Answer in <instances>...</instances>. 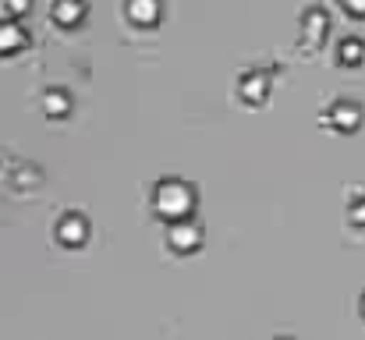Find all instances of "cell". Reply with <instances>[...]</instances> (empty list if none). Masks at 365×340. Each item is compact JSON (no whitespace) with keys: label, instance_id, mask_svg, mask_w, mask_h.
I'll return each instance as SVG.
<instances>
[{"label":"cell","instance_id":"obj_1","mask_svg":"<svg viewBox=\"0 0 365 340\" xmlns=\"http://www.w3.org/2000/svg\"><path fill=\"white\" fill-rule=\"evenodd\" d=\"M160 11V0H128V14L135 21H153Z\"/></svg>","mask_w":365,"mask_h":340},{"label":"cell","instance_id":"obj_2","mask_svg":"<svg viewBox=\"0 0 365 340\" xmlns=\"http://www.w3.org/2000/svg\"><path fill=\"white\" fill-rule=\"evenodd\" d=\"M82 14V0H57L53 4V18L57 21H71V18H78Z\"/></svg>","mask_w":365,"mask_h":340},{"label":"cell","instance_id":"obj_3","mask_svg":"<svg viewBox=\"0 0 365 340\" xmlns=\"http://www.w3.org/2000/svg\"><path fill=\"white\" fill-rule=\"evenodd\" d=\"M25 39V32L14 25V21H0V46L7 50V46H18Z\"/></svg>","mask_w":365,"mask_h":340},{"label":"cell","instance_id":"obj_4","mask_svg":"<svg viewBox=\"0 0 365 340\" xmlns=\"http://www.w3.org/2000/svg\"><path fill=\"white\" fill-rule=\"evenodd\" d=\"M344 4H348L351 11H365V0H344Z\"/></svg>","mask_w":365,"mask_h":340},{"label":"cell","instance_id":"obj_5","mask_svg":"<svg viewBox=\"0 0 365 340\" xmlns=\"http://www.w3.org/2000/svg\"><path fill=\"white\" fill-rule=\"evenodd\" d=\"M25 4H29V0H7V7H14V11H21Z\"/></svg>","mask_w":365,"mask_h":340}]
</instances>
